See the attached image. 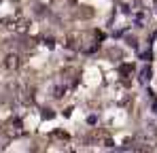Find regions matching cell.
I'll use <instances>...</instances> for the list:
<instances>
[{"instance_id": "3957f363", "label": "cell", "mask_w": 157, "mask_h": 153, "mask_svg": "<svg viewBox=\"0 0 157 153\" xmlns=\"http://www.w3.org/2000/svg\"><path fill=\"white\" fill-rule=\"evenodd\" d=\"M119 73H121L123 76H125V75H130V73H132V66H130V64H125V66H121V68H119Z\"/></svg>"}, {"instance_id": "6da1fadb", "label": "cell", "mask_w": 157, "mask_h": 153, "mask_svg": "<svg viewBox=\"0 0 157 153\" xmlns=\"http://www.w3.org/2000/svg\"><path fill=\"white\" fill-rule=\"evenodd\" d=\"M4 66H6V68H17V66H19V57H17V55H6Z\"/></svg>"}, {"instance_id": "7a4b0ae2", "label": "cell", "mask_w": 157, "mask_h": 153, "mask_svg": "<svg viewBox=\"0 0 157 153\" xmlns=\"http://www.w3.org/2000/svg\"><path fill=\"white\" fill-rule=\"evenodd\" d=\"M147 79H151V68H144V70L140 73V81H142V83H144Z\"/></svg>"}, {"instance_id": "277c9868", "label": "cell", "mask_w": 157, "mask_h": 153, "mask_svg": "<svg viewBox=\"0 0 157 153\" xmlns=\"http://www.w3.org/2000/svg\"><path fill=\"white\" fill-rule=\"evenodd\" d=\"M153 111H155V113H157V100L153 102Z\"/></svg>"}]
</instances>
